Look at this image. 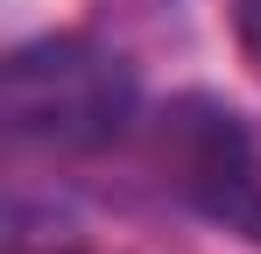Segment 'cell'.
<instances>
[{"label":"cell","instance_id":"7a4b0ae2","mask_svg":"<svg viewBox=\"0 0 261 254\" xmlns=\"http://www.w3.org/2000/svg\"><path fill=\"white\" fill-rule=\"evenodd\" d=\"M155 163L191 212L261 240V127L240 106L205 99V92L176 99L155 127Z\"/></svg>","mask_w":261,"mask_h":254},{"label":"cell","instance_id":"3957f363","mask_svg":"<svg viewBox=\"0 0 261 254\" xmlns=\"http://www.w3.org/2000/svg\"><path fill=\"white\" fill-rule=\"evenodd\" d=\"M233 42H240L247 71L261 78V0H233Z\"/></svg>","mask_w":261,"mask_h":254},{"label":"cell","instance_id":"6da1fadb","mask_svg":"<svg viewBox=\"0 0 261 254\" xmlns=\"http://www.w3.org/2000/svg\"><path fill=\"white\" fill-rule=\"evenodd\" d=\"M141 113L134 64L92 36H43L7 57V127L14 141H43L57 156H85L120 141Z\"/></svg>","mask_w":261,"mask_h":254},{"label":"cell","instance_id":"277c9868","mask_svg":"<svg viewBox=\"0 0 261 254\" xmlns=\"http://www.w3.org/2000/svg\"><path fill=\"white\" fill-rule=\"evenodd\" d=\"M49 254H78V247H49Z\"/></svg>","mask_w":261,"mask_h":254}]
</instances>
